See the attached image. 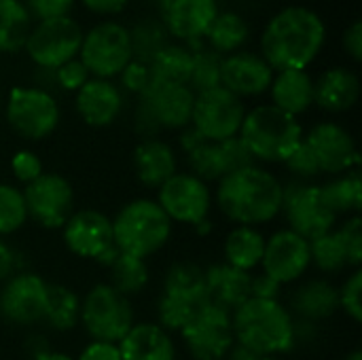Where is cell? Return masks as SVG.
<instances>
[{"label":"cell","mask_w":362,"mask_h":360,"mask_svg":"<svg viewBox=\"0 0 362 360\" xmlns=\"http://www.w3.org/2000/svg\"><path fill=\"white\" fill-rule=\"evenodd\" d=\"M327 28L308 6H286L269 19L261 36V57L272 70H305L325 45Z\"/></svg>","instance_id":"6da1fadb"},{"label":"cell","mask_w":362,"mask_h":360,"mask_svg":"<svg viewBox=\"0 0 362 360\" xmlns=\"http://www.w3.org/2000/svg\"><path fill=\"white\" fill-rule=\"evenodd\" d=\"M216 202L223 214L240 227L263 225L282 210V185L272 172L250 166L218 180Z\"/></svg>","instance_id":"7a4b0ae2"},{"label":"cell","mask_w":362,"mask_h":360,"mask_svg":"<svg viewBox=\"0 0 362 360\" xmlns=\"http://www.w3.org/2000/svg\"><path fill=\"white\" fill-rule=\"evenodd\" d=\"M231 325L238 346L259 356H278L295 346V323L280 301L250 297L231 314Z\"/></svg>","instance_id":"3957f363"},{"label":"cell","mask_w":362,"mask_h":360,"mask_svg":"<svg viewBox=\"0 0 362 360\" xmlns=\"http://www.w3.org/2000/svg\"><path fill=\"white\" fill-rule=\"evenodd\" d=\"M238 138L261 161L284 163L303 142V129L297 117L286 115L274 104H263L246 112Z\"/></svg>","instance_id":"277c9868"},{"label":"cell","mask_w":362,"mask_h":360,"mask_svg":"<svg viewBox=\"0 0 362 360\" xmlns=\"http://www.w3.org/2000/svg\"><path fill=\"white\" fill-rule=\"evenodd\" d=\"M172 233V221L157 202L136 199L112 221V240L123 255L146 259L159 252Z\"/></svg>","instance_id":"5b68a950"},{"label":"cell","mask_w":362,"mask_h":360,"mask_svg":"<svg viewBox=\"0 0 362 360\" xmlns=\"http://www.w3.org/2000/svg\"><path fill=\"white\" fill-rule=\"evenodd\" d=\"M78 59L95 79L108 81L121 74L123 68L134 59L132 32L117 21L98 23L87 34H83Z\"/></svg>","instance_id":"8992f818"},{"label":"cell","mask_w":362,"mask_h":360,"mask_svg":"<svg viewBox=\"0 0 362 360\" xmlns=\"http://www.w3.org/2000/svg\"><path fill=\"white\" fill-rule=\"evenodd\" d=\"M85 331L95 342L119 344L134 327L132 303L110 284L93 286L81 303V316Z\"/></svg>","instance_id":"52a82bcc"},{"label":"cell","mask_w":362,"mask_h":360,"mask_svg":"<svg viewBox=\"0 0 362 360\" xmlns=\"http://www.w3.org/2000/svg\"><path fill=\"white\" fill-rule=\"evenodd\" d=\"M282 210L291 231L299 233L308 242L333 231L337 223V214L329 208L322 189L303 180L282 187Z\"/></svg>","instance_id":"ba28073f"},{"label":"cell","mask_w":362,"mask_h":360,"mask_svg":"<svg viewBox=\"0 0 362 360\" xmlns=\"http://www.w3.org/2000/svg\"><path fill=\"white\" fill-rule=\"evenodd\" d=\"M81 42L83 30L68 15L32 25L23 49L28 51L30 59L42 70H55L78 55Z\"/></svg>","instance_id":"9c48e42d"},{"label":"cell","mask_w":362,"mask_h":360,"mask_svg":"<svg viewBox=\"0 0 362 360\" xmlns=\"http://www.w3.org/2000/svg\"><path fill=\"white\" fill-rule=\"evenodd\" d=\"M8 125L28 140H42L59 123L55 98L40 87H13L6 100Z\"/></svg>","instance_id":"30bf717a"},{"label":"cell","mask_w":362,"mask_h":360,"mask_svg":"<svg viewBox=\"0 0 362 360\" xmlns=\"http://www.w3.org/2000/svg\"><path fill=\"white\" fill-rule=\"evenodd\" d=\"M246 108L242 98L233 95L225 87H214L195 93L191 123L208 142H221L240 134Z\"/></svg>","instance_id":"8fae6325"},{"label":"cell","mask_w":362,"mask_h":360,"mask_svg":"<svg viewBox=\"0 0 362 360\" xmlns=\"http://www.w3.org/2000/svg\"><path fill=\"white\" fill-rule=\"evenodd\" d=\"M23 202L28 216L49 229L64 227L74 212V191L70 182L59 174H40L25 185Z\"/></svg>","instance_id":"7c38bea8"},{"label":"cell","mask_w":362,"mask_h":360,"mask_svg":"<svg viewBox=\"0 0 362 360\" xmlns=\"http://www.w3.org/2000/svg\"><path fill=\"white\" fill-rule=\"evenodd\" d=\"M180 335L195 360H223L235 342L231 314L212 303H208Z\"/></svg>","instance_id":"4fadbf2b"},{"label":"cell","mask_w":362,"mask_h":360,"mask_svg":"<svg viewBox=\"0 0 362 360\" xmlns=\"http://www.w3.org/2000/svg\"><path fill=\"white\" fill-rule=\"evenodd\" d=\"M161 210L168 214L170 221L185 223L197 227L210 214L212 197L210 189L204 180L193 174H174L168 182L159 187V202Z\"/></svg>","instance_id":"5bb4252c"},{"label":"cell","mask_w":362,"mask_h":360,"mask_svg":"<svg viewBox=\"0 0 362 360\" xmlns=\"http://www.w3.org/2000/svg\"><path fill=\"white\" fill-rule=\"evenodd\" d=\"M312 263L310 257V242L299 233L284 229L274 233L265 242L263 250V274L274 278L278 284H288L299 280Z\"/></svg>","instance_id":"9a60e30c"},{"label":"cell","mask_w":362,"mask_h":360,"mask_svg":"<svg viewBox=\"0 0 362 360\" xmlns=\"http://www.w3.org/2000/svg\"><path fill=\"white\" fill-rule=\"evenodd\" d=\"M303 142L314 153L320 172L341 174L361 161L352 134L337 123L325 121L314 125Z\"/></svg>","instance_id":"2e32d148"},{"label":"cell","mask_w":362,"mask_h":360,"mask_svg":"<svg viewBox=\"0 0 362 360\" xmlns=\"http://www.w3.org/2000/svg\"><path fill=\"white\" fill-rule=\"evenodd\" d=\"M47 303V282L36 274H15L0 293V312L15 325L42 320Z\"/></svg>","instance_id":"e0dca14e"},{"label":"cell","mask_w":362,"mask_h":360,"mask_svg":"<svg viewBox=\"0 0 362 360\" xmlns=\"http://www.w3.org/2000/svg\"><path fill=\"white\" fill-rule=\"evenodd\" d=\"M64 242L70 252L98 261L112 246V221L98 210H78L64 225Z\"/></svg>","instance_id":"ac0fdd59"},{"label":"cell","mask_w":362,"mask_h":360,"mask_svg":"<svg viewBox=\"0 0 362 360\" xmlns=\"http://www.w3.org/2000/svg\"><path fill=\"white\" fill-rule=\"evenodd\" d=\"M195 93L187 85H159L153 83L142 95L140 104L157 127L168 129H182L191 125Z\"/></svg>","instance_id":"d6986e66"},{"label":"cell","mask_w":362,"mask_h":360,"mask_svg":"<svg viewBox=\"0 0 362 360\" xmlns=\"http://www.w3.org/2000/svg\"><path fill=\"white\" fill-rule=\"evenodd\" d=\"M163 28L185 42L202 40L218 15L216 0H159Z\"/></svg>","instance_id":"ffe728a7"},{"label":"cell","mask_w":362,"mask_h":360,"mask_svg":"<svg viewBox=\"0 0 362 360\" xmlns=\"http://www.w3.org/2000/svg\"><path fill=\"white\" fill-rule=\"evenodd\" d=\"M274 81L272 66L257 53L235 51L223 57L221 64V87L238 98L259 95L269 89Z\"/></svg>","instance_id":"44dd1931"},{"label":"cell","mask_w":362,"mask_h":360,"mask_svg":"<svg viewBox=\"0 0 362 360\" xmlns=\"http://www.w3.org/2000/svg\"><path fill=\"white\" fill-rule=\"evenodd\" d=\"M74 104H76V112L87 125L106 127L119 117L123 108V95L115 83L106 79H89L76 91Z\"/></svg>","instance_id":"7402d4cb"},{"label":"cell","mask_w":362,"mask_h":360,"mask_svg":"<svg viewBox=\"0 0 362 360\" xmlns=\"http://www.w3.org/2000/svg\"><path fill=\"white\" fill-rule=\"evenodd\" d=\"M206 274V293L208 301L229 314L250 299V280L248 272L235 269L227 263L212 265L204 269Z\"/></svg>","instance_id":"603a6c76"},{"label":"cell","mask_w":362,"mask_h":360,"mask_svg":"<svg viewBox=\"0 0 362 360\" xmlns=\"http://www.w3.org/2000/svg\"><path fill=\"white\" fill-rule=\"evenodd\" d=\"M121 360H176V348L168 331L153 323L134 325L117 344Z\"/></svg>","instance_id":"cb8c5ba5"},{"label":"cell","mask_w":362,"mask_h":360,"mask_svg":"<svg viewBox=\"0 0 362 360\" xmlns=\"http://www.w3.org/2000/svg\"><path fill=\"white\" fill-rule=\"evenodd\" d=\"M361 95V81L348 68H331L314 81V104L329 112L350 110Z\"/></svg>","instance_id":"d4e9b609"},{"label":"cell","mask_w":362,"mask_h":360,"mask_svg":"<svg viewBox=\"0 0 362 360\" xmlns=\"http://www.w3.org/2000/svg\"><path fill=\"white\" fill-rule=\"evenodd\" d=\"M176 155L170 144L157 138L140 142L134 151V170L142 185L159 189L176 174Z\"/></svg>","instance_id":"484cf974"},{"label":"cell","mask_w":362,"mask_h":360,"mask_svg":"<svg viewBox=\"0 0 362 360\" xmlns=\"http://www.w3.org/2000/svg\"><path fill=\"white\" fill-rule=\"evenodd\" d=\"M274 106L291 117L305 112L314 104V81L305 70H280L269 85Z\"/></svg>","instance_id":"4316f807"},{"label":"cell","mask_w":362,"mask_h":360,"mask_svg":"<svg viewBox=\"0 0 362 360\" xmlns=\"http://www.w3.org/2000/svg\"><path fill=\"white\" fill-rule=\"evenodd\" d=\"M291 310L305 323H318L339 310V291L327 280H310L291 297Z\"/></svg>","instance_id":"83f0119b"},{"label":"cell","mask_w":362,"mask_h":360,"mask_svg":"<svg viewBox=\"0 0 362 360\" xmlns=\"http://www.w3.org/2000/svg\"><path fill=\"white\" fill-rule=\"evenodd\" d=\"M153 83L159 85H187L193 68V53L182 45H163L146 62Z\"/></svg>","instance_id":"f1b7e54d"},{"label":"cell","mask_w":362,"mask_h":360,"mask_svg":"<svg viewBox=\"0 0 362 360\" xmlns=\"http://www.w3.org/2000/svg\"><path fill=\"white\" fill-rule=\"evenodd\" d=\"M265 250V238L255 227H235L225 240V259L227 265L250 272L261 265Z\"/></svg>","instance_id":"f546056e"},{"label":"cell","mask_w":362,"mask_h":360,"mask_svg":"<svg viewBox=\"0 0 362 360\" xmlns=\"http://www.w3.org/2000/svg\"><path fill=\"white\" fill-rule=\"evenodd\" d=\"M32 17L21 0H0V53H15L25 47Z\"/></svg>","instance_id":"4dcf8cb0"},{"label":"cell","mask_w":362,"mask_h":360,"mask_svg":"<svg viewBox=\"0 0 362 360\" xmlns=\"http://www.w3.org/2000/svg\"><path fill=\"white\" fill-rule=\"evenodd\" d=\"M210 49L221 53H235L248 38V23L235 11H218L214 21L210 23L206 36Z\"/></svg>","instance_id":"1f68e13d"},{"label":"cell","mask_w":362,"mask_h":360,"mask_svg":"<svg viewBox=\"0 0 362 360\" xmlns=\"http://www.w3.org/2000/svg\"><path fill=\"white\" fill-rule=\"evenodd\" d=\"M210 301L206 297H191V295H178V293H165L159 299V320L165 331H182Z\"/></svg>","instance_id":"d6a6232c"},{"label":"cell","mask_w":362,"mask_h":360,"mask_svg":"<svg viewBox=\"0 0 362 360\" xmlns=\"http://www.w3.org/2000/svg\"><path fill=\"white\" fill-rule=\"evenodd\" d=\"M81 316V301L78 297L62 284H47V303H45V316L53 329L57 331H70Z\"/></svg>","instance_id":"836d02e7"},{"label":"cell","mask_w":362,"mask_h":360,"mask_svg":"<svg viewBox=\"0 0 362 360\" xmlns=\"http://www.w3.org/2000/svg\"><path fill=\"white\" fill-rule=\"evenodd\" d=\"M322 189V195L329 208L339 214H358L362 208V180L361 174L354 170L346 176L333 178Z\"/></svg>","instance_id":"e575fe53"},{"label":"cell","mask_w":362,"mask_h":360,"mask_svg":"<svg viewBox=\"0 0 362 360\" xmlns=\"http://www.w3.org/2000/svg\"><path fill=\"white\" fill-rule=\"evenodd\" d=\"M148 282V267L142 259L132 255H119L110 265V286L129 297L140 293Z\"/></svg>","instance_id":"d590c367"},{"label":"cell","mask_w":362,"mask_h":360,"mask_svg":"<svg viewBox=\"0 0 362 360\" xmlns=\"http://www.w3.org/2000/svg\"><path fill=\"white\" fill-rule=\"evenodd\" d=\"M221 64L223 55L212 49H199L193 53V68L187 87L193 93H202L214 87H221Z\"/></svg>","instance_id":"8d00e7d4"},{"label":"cell","mask_w":362,"mask_h":360,"mask_svg":"<svg viewBox=\"0 0 362 360\" xmlns=\"http://www.w3.org/2000/svg\"><path fill=\"white\" fill-rule=\"evenodd\" d=\"M310 257L318 269L329 272V274H337L344 267H348V255H346L344 242L337 236V231H329V233L312 240L310 242Z\"/></svg>","instance_id":"74e56055"},{"label":"cell","mask_w":362,"mask_h":360,"mask_svg":"<svg viewBox=\"0 0 362 360\" xmlns=\"http://www.w3.org/2000/svg\"><path fill=\"white\" fill-rule=\"evenodd\" d=\"M165 293H178V295H191V297H206V274L199 265L193 263H176L163 284Z\"/></svg>","instance_id":"f35d334b"},{"label":"cell","mask_w":362,"mask_h":360,"mask_svg":"<svg viewBox=\"0 0 362 360\" xmlns=\"http://www.w3.org/2000/svg\"><path fill=\"white\" fill-rule=\"evenodd\" d=\"M189 163L193 168V176H197L204 182L221 180L227 176V168L218 142H204L199 149L189 153Z\"/></svg>","instance_id":"ab89813d"},{"label":"cell","mask_w":362,"mask_h":360,"mask_svg":"<svg viewBox=\"0 0 362 360\" xmlns=\"http://www.w3.org/2000/svg\"><path fill=\"white\" fill-rule=\"evenodd\" d=\"M28 219L23 193L13 185H0V236L23 227Z\"/></svg>","instance_id":"60d3db41"},{"label":"cell","mask_w":362,"mask_h":360,"mask_svg":"<svg viewBox=\"0 0 362 360\" xmlns=\"http://www.w3.org/2000/svg\"><path fill=\"white\" fill-rule=\"evenodd\" d=\"M337 236L344 242L346 255H348V265L358 267L362 261V221L358 214L350 216L339 229Z\"/></svg>","instance_id":"b9f144b4"},{"label":"cell","mask_w":362,"mask_h":360,"mask_svg":"<svg viewBox=\"0 0 362 360\" xmlns=\"http://www.w3.org/2000/svg\"><path fill=\"white\" fill-rule=\"evenodd\" d=\"M339 291V308L346 310V314L354 320V323H361L362 320V274L356 269Z\"/></svg>","instance_id":"7bdbcfd3"},{"label":"cell","mask_w":362,"mask_h":360,"mask_svg":"<svg viewBox=\"0 0 362 360\" xmlns=\"http://www.w3.org/2000/svg\"><path fill=\"white\" fill-rule=\"evenodd\" d=\"M218 146H221V153H223V161H225L227 174L255 166V157L250 155V151L244 146V142L238 136L235 138L221 140Z\"/></svg>","instance_id":"ee69618b"},{"label":"cell","mask_w":362,"mask_h":360,"mask_svg":"<svg viewBox=\"0 0 362 360\" xmlns=\"http://www.w3.org/2000/svg\"><path fill=\"white\" fill-rule=\"evenodd\" d=\"M53 74H55L57 85L66 91H78L91 79V74L87 72V68L83 66V62L78 57L62 64L59 68L53 70Z\"/></svg>","instance_id":"f6af8a7d"},{"label":"cell","mask_w":362,"mask_h":360,"mask_svg":"<svg viewBox=\"0 0 362 360\" xmlns=\"http://www.w3.org/2000/svg\"><path fill=\"white\" fill-rule=\"evenodd\" d=\"M121 83H123V87L127 91L142 95L153 85V76H151L148 64L146 62H140V59H132L123 68V72H121Z\"/></svg>","instance_id":"bcb514c9"},{"label":"cell","mask_w":362,"mask_h":360,"mask_svg":"<svg viewBox=\"0 0 362 360\" xmlns=\"http://www.w3.org/2000/svg\"><path fill=\"white\" fill-rule=\"evenodd\" d=\"M284 166H286L295 176H299L301 180H305V178H312V176H318V174H320L318 161H316L314 153L310 151V146H308L305 142H301V144L291 153V157L284 161Z\"/></svg>","instance_id":"7dc6e473"},{"label":"cell","mask_w":362,"mask_h":360,"mask_svg":"<svg viewBox=\"0 0 362 360\" xmlns=\"http://www.w3.org/2000/svg\"><path fill=\"white\" fill-rule=\"evenodd\" d=\"M72 6H74V0H25V8L30 17H34L36 21L68 17Z\"/></svg>","instance_id":"c3c4849f"},{"label":"cell","mask_w":362,"mask_h":360,"mask_svg":"<svg viewBox=\"0 0 362 360\" xmlns=\"http://www.w3.org/2000/svg\"><path fill=\"white\" fill-rule=\"evenodd\" d=\"M11 170L19 182L30 185L32 180H36L42 174V161L32 151H19L11 161Z\"/></svg>","instance_id":"681fc988"},{"label":"cell","mask_w":362,"mask_h":360,"mask_svg":"<svg viewBox=\"0 0 362 360\" xmlns=\"http://www.w3.org/2000/svg\"><path fill=\"white\" fill-rule=\"evenodd\" d=\"M280 286L274 278H269L267 274H259L252 276L250 280V297L252 299H269V301H278L280 295Z\"/></svg>","instance_id":"f907efd6"},{"label":"cell","mask_w":362,"mask_h":360,"mask_svg":"<svg viewBox=\"0 0 362 360\" xmlns=\"http://www.w3.org/2000/svg\"><path fill=\"white\" fill-rule=\"evenodd\" d=\"M78 360H121V352L117 344L93 342L81 352Z\"/></svg>","instance_id":"816d5d0a"},{"label":"cell","mask_w":362,"mask_h":360,"mask_svg":"<svg viewBox=\"0 0 362 360\" xmlns=\"http://www.w3.org/2000/svg\"><path fill=\"white\" fill-rule=\"evenodd\" d=\"M344 49L354 62L362 59V21H354L344 34Z\"/></svg>","instance_id":"f5cc1de1"},{"label":"cell","mask_w":362,"mask_h":360,"mask_svg":"<svg viewBox=\"0 0 362 360\" xmlns=\"http://www.w3.org/2000/svg\"><path fill=\"white\" fill-rule=\"evenodd\" d=\"M81 2L98 15H117L127 6L129 0H81Z\"/></svg>","instance_id":"db71d44e"},{"label":"cell","mask_w":362,"mask_h":360,"mask_svg":"<svg viewBox=\"0 0 362 360\" xmlns=\"http://www.w3.org/2000/svg\"><path fill=\"white\" fill-rule=\"evenodd\" d=\"M15 265H17L15 252L11 250V246H6V242L0 240V280H8L13 276Z\"/></svg>","instance_id":"11a10c76"},{"label":"cell","mask_w":362,"mask_h":360,"mask_svg":"<svg viewBox=\"0 0 362 360\" xmlns=\"http://www.w3.org/2000/svg\"><path fill=\"white\" fill-rule=\"evenodd\" d=\"M204 142H208L197 129H193V127H189L187 132H182V136H180V144H182V149L187 151V155L189 153H193L195 149H199Z\"/></svg>","instance_id":"9f6ffc18"},{"label":"cell","mask_w":362,"mask_h":360,"mask_svg":"<svg viewBox=\"0 0 362 360\" xmlns=\"http://www.w3.org/2000/svg\"><path fill=\"white\" fill-rule=\"evenodd\" d=\"M259 359H261L259 354H255V352L246 350L244 346H235V348H231V350H229V360H259Z\"/></svg>","instance_id":"6f0895ef"},{"label":"cell","mask_w":362,"mask_h":360,"mask_svg":"<svg viewBox=\"0 0 362 360\" xmlns=\"http://www.w3.org/2000/svg\"><path fill=\"white\" fill-rule=\"evenodd\" d=\"M36 360H74L70 359L68 354H62V352H42V354H38Z\"/></svg>","instance_id":"680465c9"},{"label":"cell","mask_w":362,"mask_h":360,"mask_svg":"<svg viewBox=\"0 0 362 360\" xmlns=\"http://www.w3.org/2000/svg\"><path fill=\"white\" fill-rule=\"evenodd\" d=\"M346 360H362V352L361 350H356V352H352V354H350Z\"/></svg>","instance_id":"91938a15"},{"label":"cell","mask_w":362,"mask_h":360,"mask_svg":"<svg viewBox=\"0 0 362 360\" xmlns=\"http://www.w3.org/2000/svg\"><path fill=\"white\" fill-rule=\"evenodd\" d=\"M259 360H280V359H276V356H261Z\"/></svg>","instance_id":"94428289"}]
</instances>
